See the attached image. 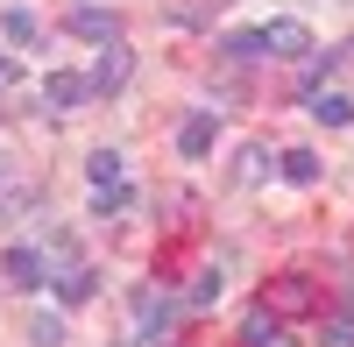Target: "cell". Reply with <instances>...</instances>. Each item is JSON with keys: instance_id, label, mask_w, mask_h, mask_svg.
Instances as JSON below:
<instances>
[{"instance_id": "obj_15", "label": "cell", "mask_w": 354, "mask_h": 347, "mask_svg": "<svg viewBox=\"0 0 354 347\" xmlns=\"http://www.w3.org/2000/svg\"><path fill=\"white\" fill-rule=\"evenodd\" d=\"M227 57H234V64H262V57H270L262 28H241V36H227Z\"/></svg>"}, {"instance_id": "obj_9", "label": "cell", "mask_w": 354, "mask_h": 347, "mask_svg": "<svg viewBox=\"0 0 354 347\" xmlns=\"http://www.w3.org/2000/svg\"><path fill=\"white\" fill-rule=\"evenodd\" d=\"M0 28H8L15 50H36V43H43V21L28 15V8H8V15H0Z\"/></svg>"}, {"instance_id": "obj_10", "label": "cell", "mask_w": 354, "mask_h": 347, "mask_svg": "<svg viewBox=\"0 0 354 347\" xmlns=\"http://www.w3.org/2000/svg\"><path fill=\"white\" fill-rule=\"evenodd\" d=\"M28 198H36V191H28V185H21V170H15V156H8V149H0V206H8V213H21V206H28Z\"/></svg>"}, {"instance_id": "obj_3", "label": "cell", "mask_w": 354, "mask_h": 347, "mask_svg": "<svg viewBox=\"0 0 354 347\" xmlns=\"http://www.w3.org/2000/svg\"><path fill=\"white\" fill-rule=\"evenodd\" d=\"M128 71H135V50L106 43V50H100V64L85 71V78H93V100H113V93H121V85H128Z\"/></svg>"}, {"instance_id": "obj_11", "label": "cell", "mask_w": 354, "mask_h": 347, "mask_svg": "<svg viewBox=\"0 0 354 347\" xmlns=\"http://www.w3.org/2000/svg\"><path fill=\"white\" fill-rule=\"evenodd\" d=\"M85 185H93V191L121 185V149H93V156H85Z\"/></svg>"}, {"instance_id": "obj_16", "label": "cell", "mask_w": 354, "mask_h": 347, "mask_svg": "<svg viewBox=\"0 0 354 347\" xmlns=\"http://www.w3.org/2000/svg\"><path fill=\"white\" fill-rule=\"evenodd\" d=\"M283 178L290 185H319V156L312 149H283Z\"/></svg>"}, {"instance_id": "obj_5", "label": "cell", "mask_w": 354, "mask_h": 347, "mask_svg": "<svg viewBox=\"0 0 354 347\" xmlns=\"http://www.w3.org/2000/svg\"><path fill=\"white\" fill-rule=\"evenodd\" d=\"M241 347H290V333H283V312H277V305H255L248 319H241Z\"/></svg>"}, {"instance_id": "obj_14", "label": "cell", "mask_w": 354, "mask_h": 347, "mask_svg": "<svg viewBox=\"0 0 354 347\" xmlns=\"http://www.w3.org/2000/svg\"><path fill=\"white\" fill-rule=\"evenodd\" d=\"M312 121L347 128V121H354V100H347V93H312Z\"/></svg>"}, {"instance_id": "obj_1", "label": "cell", "mask_w": 354, "mask_h": 347, "mask_svg": "<svg viewBox=\"0 0 354 347\" xmlns=\"http://www.w3.org/2000/svg\"><path fill=\"white\" fill-rule=\"evenodd\" d=\"M128 319H135V340H163L170 319H177V298L156 291V283H142V291L128 298Z\"/></svg>"}, {"instance_id": "obj_20", "label": "cell", "mask_w": 354, "mask_h": 347, "mask_svg": "<svg viewBox=\"0 0 354 347\" xmlns=\"http://www.w3.org/2000/svg\"><path fill=\"white\" fill-rule=\"evenodd\" d=\"M326 71H333V50H326V57H305V71H298L305 93H319V78H326Z\"/></svg>"}, {"instance_id": "obj_17", "label": "cell", "mask_w": 354, "mask_h": 347, "mask_svg": "<svg viewBox=\"0 0 354 347\" xmlns=\"http://www.w3.org/2000/svg\"><path fill=\"white\" fill-rule=\"evenodd\" d=\"M128 206H135V191H128V185H106V191H93V213H100V220H106V213H128Z\"/></svg>"}, {"instance_id": "obj_22", "label": "cell", "mask_w": 354, "mask_h": 347, "mask_svg": "<svg viewBox=\"0 0 354 347\" xmlns=\"http://www.w3.org/2000/svg\"><path fill=\"white\" fill-rule=\"evenodd\" d=\"M8 78H15V64H8V57H0V85H8Z\"/></svg>"}, {"instance_id": "obj_19", "label": "cell", "mask_w": 354, "mask_h": 347, "mask_svg": "<svg viewBox=\"0 0 354 347\" xmlns=\"http://www.w3.org/2000/svg\"><path fill=\"white\" fill-rule=\"evenodd\" d=\"M28 340H36V347H64V319H36Z\"/></svg>"}, {"instance_id": "obj_8", "label": "cell", "mask_w": 354, "mask_h": 347, "mask_svg": "<svg viewBox=\"0 0 354 347\" xmlns=\"http://www.w3.org/2000/svg\"><path fill=\"white\" fill-rule=\"evenodd\" d=\"M213 142H220V121H213V113H192V121L177 128V156H192V163H198Z\"/></svg>"}, {"instance_id": "obj_18", "label": "cell", "mask_w": 354, "mask_h": 347, "mask_svg": "<svg viewBox=\"0 0 354 347\" xmlns=\"http://www.w3.org/2000/svg\"><path fill=\"white\" fill-rule=\"evenodd\" d=\"M326 347H354V312H333L326 319Z\"/></svg>"}, {"instance_id": "obj_6", "label": "cell", "mask_w": 354, "mask_h": 347, "mask_svg": "<svg viewBox=\"0 0 354 347\" xmlns=\"http://www.w3.org/2000/svg\"><path fill=\"white\" fill-rule=\"evenodd\" d=\"M262 43H270V57L298 64V57H312V28H305V21H270V28H262Z\"/></svg>"}, {"instance_id": "obj_21", "label": "cell", "mask_w": 354, "mask_h": 347, "mask_svg": "<svg viewBox=\"0 0 354 347\" xmlns=\"http://www.w3.org/2000/svg\"><path fill=\"white\" fill-rule=\"evenodd\" d=\"M213 298H220V270H205V276L192 283V305H213Z\"/></svg>"}, {"instance_id": "obj_2", "label": "cell", "mask_w": 354, "mask_h": 347, "mask_svg": "<svg viewBox=\"0 0 354 347\" xmlns=\"http://www.w3.org/2000/svg\"><path fill=\"white\" fill-rule=\"evenodd\" d=\"M85 100H93V78L85 71H43V106L50 113H78Z\"/></svg>"}, {"instance_id": "obj_4", "label": "cell", "mask_w": 354, "mask_h": 347, "mask_svg": "<svg viewBox=\"0 0 354 347\" xmlns=\"http://www.w3.org/2000/svg\"><path fill=\"white\" fill-rule=\"evenodd\" d=\"M71 36H78V43H121V15L85 0V8H71Z\"/></svg>"}, {"instance_id": "obj_13", "label": "cell", "mask_w": 354, "mask_h": 347, "mask_svg": "<svg viewBox=\"0 0 354 347\" xmlns=\"http://www.w3.org/2000/svg\"><path fill=\"white\" fill-rule=\"evenodd\" d=\"M262 305H277V312H305V305H312V276H283Z\"/></svg>"}, {"instance_id": "obj_12", "label": "cell", "mask_w": 354, "mask_h": 347, "mask_svg": "<svg viewBox=\"0 0 354 347\" xmlns=\"http://www.w3.org/2000/svg\"><path fill=\"white\" fill-rule=\"evenodd\" d=\"M50 283H57V298H64V305H85V298H93V270H85V263H71V270H57Z\"/></svg>"}, {"instance_id": "obj_7", "label": "cell", "mask_w": 354, "mask_h": 347, "mask_svg": "<svg viewBox=\"0 0 354 347\" xmlns=\"http://www.w3.org/2000/svg\"><path fill=\"white\" fill-rule=\"evenodd\" d=\"M0 270H8V283H15V291H36V283L50 276L43 248H8V263H0Z\"/></svg>"}]
</instances>
